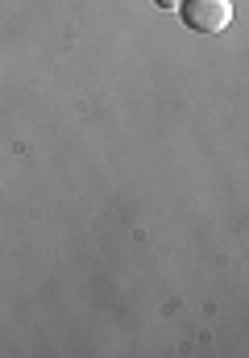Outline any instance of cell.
I'll list each match as a JSON object with an SVG mask.
<instances>
[{
    "label": "cell",
    "instance_id": "cell-1",
    "mask_svg": "<svg viewBox=\"0 0 249 358\" xmlns=\"http://www.w3.org/2000/svg\"><path fill=\"white\" fill-rule=\"evenodd\" d=\"M179 17L191 34H225V25L233 21V4L229 0H179Z\"/></svg>",
    "mask_w": 249,
    "mask_h": 358
},
{
    "label": "cell",
    "instance_id": "cell-2",
    "mask_svg": "<svg viewBox=\"0 0 249 358\" xmlns=\"http://www.w3.org/2000/svg\"><path fill=\"white\" fill-rule=\"evenodd\" d=\"M154 4H158V8H174V4H179V0H154Z\"/></svg>",
    "mask_w": 249,
    "mask_h": 358
}]
</instances>
